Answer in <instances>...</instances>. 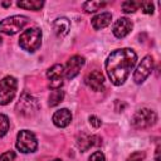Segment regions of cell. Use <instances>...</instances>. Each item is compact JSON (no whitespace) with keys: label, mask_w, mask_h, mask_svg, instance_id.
<instances>
[{"label":"cell","mask_w":161,"mask_h":161,"mask_svg":"<svg viewBox=\"0 0 161 161\" xmlns=\"http://www.w3.org/2000/svg\"><path fill=\"white\" fill-rule=\"evenodd\" d=\"M137 62V54L131 48L113 50L106 59V72L114 86H122Z\"/></svg>","instance_id":"6da1fadb"},{"label":"cell","mask_w":161,"mask_h":161,"mask_svg":"<svg viewBox=\"0 0 161 161\" xmlns=\"http://www.w3.org/2000/svg\"><path fill=\"white\" fill-rule=\"evenodd\" d=\"M42 36H43V34L39 28H29L20 34L19 45L24 50H26L29 53H34L35 50L39 49V47L42 44Z\"/></svg>","instance_id":"7a4b0ae2"},{"label":"cell","mask_w":161,"mask_h":161,"mask_svg":"<svg viewBox=\"0 0 161 161\" xmlns=\"http://www.w3.org/2000/svg\"><path fill=\"white\" fill-rule=\"evenodd\" d=\"M29 23V18L25 15H13L5 18L0 21V33L6 35H14L24 29V26Z\"/></svg>","instance_id":"3957f363"},{"label":"cell","mask_w":161,"mask_h":161,"mask_svg":"<svg viewBox=\"0 0 161 161\" xmlns=\"http://www.w3.org/2000/svg\"><path fill=\"white\" fill-rule=\"evenodd\" d=\"M18 88V80L13 75H6L0 80V104L6 106L9 104L15 94Z\"/></svg>","instance_id":"277c9868"},{"label":"cell","mask_w":161,"mask_h":161,"mask_svg":"<svg viewBox=\"0 0 161 161\" xmlns=\"http://www.w3.org/2000/svg\"><path fill=\"white\" fill-rule=\"evenodd\" d=\"M16 148L23 153L35 152L38 148V140L35 135L28 130H21L16 136Z\"/></svg>","instance_id":"5b68a950"},{"label":"cell","mask_w":161,"mask_h":161,"mask_svg":"<svg viewBox=\"0 0 161 161\" xmlns=\"http://www.w3.org/2000/svg\"><path fill=\"white\" fill-rule=\"evenodd\" d=\"M157 121V114L155 111L148 109V108H141L138 111H136V113L133 114L131 123L135 128H147L151 127L156 123Z\"/></svg>","instance_id":"8992f818"},{"label":"cell","mask_w":161,"mask_h":161,"mask_svg":"<svg viewBox=\"0 0 161 161\" xmlns=\"http://www.w3.org/2000/svg\"><path fill=\"white\" fill-rule=\"evenodd\" d=\"M153 69V58L151 55H146L142 58V60L140 62V64L137 65L135 73H133V80L136 84H141L143 83L147 77L151 74Z\"/></svg>","instance_id":"52a82bcc"},{"label":"cell","mask_w":161,"mask_h":161,"mask_svg":"<svg viewBox=\"0 0 161 161\" xmlns=\"http://www.w3.org/2000/svg\"><path fill=\"white\" fill-rule=\"evenodd\" d=\"M64 67L62 64H54L47 72V78L49 80V87L52 89H58L63 86Z\"/></svg>","instance_id":"ba28073f"},{"label":"cell","mask_w":161,"mask_h":161,"mask_svg":"<svg viewBox=\"0 0 161 161\" xmlns=\"http://www.w3.org/2000/svg\"><path fill=\"white\" fill-rule=\"evenodd\" d=\"M84 65V58L80 55H73L68 59L65 67H64V77L67 79H73L75 78L79 72L80 68Z\"/></svg>","instance_id":"9c48e42d"},{"label":"cell","mask_w":161,"mask_h":161,"mask_svg":"<svg viewBox=\"0 0 161 161\" xmlns=\"http://www.w3.org/2000/svg\"><path fill=\"white\" fill-rule=\"evenodd\" d=\"M16 108H18V111L20 113L29 116V114H33L38 109V102L30 94L23 93L20 99H19V102H18V104H16Z\"/></svg>","instance_id":"30bf717a"},{"label":"cell","mask_w":161,"mask_h":161,"mask_svg":"<svg viewBox=\"0 0 161 161\" xmlns=\"http://www.w3.org/2000/svg\"><path fill=\"white\" fill-rule=\"evenodd\" d=\"M132 28H133V24L128 18H119L113 24L112 33L116 38L121 39V38H125L126 35H128L130 31L132 30Z\"/></svg>","instance_id":"8fae6325"},{"label":"cell","mask_w":161,"mask_h":161,"mask_svg":"<svg viewBox=\"0 0 161 161\" xmlns=\"http://www.w3.org/2000/svg\"><path fill=\"white\" fill-rule=\"evenodd\" d=\"M86 84L94 92L103 91L104 88V77L99 70H92L86 75Z\"/></svg>","instance_id":"7c38bea8"},{"label":"cell","mask_w":161,"mask_h":161,"mask_svg":"<svg viewBox=\"0 0 161 161\" xmlns=\"http://www.w3.org/2000/svg\"><path fill=\"white\" fill-rule=\"evenodd\" d=\"M52 121L57 127L64 128L72 122V112L68 108L58 109V111L54 112V114L52 117Z\"/></svg>","instance_id":"4fadbf2b"},{"label":"cell","mask_w":161,"mask_h":161,"mask_svg":"<svg viewBox=\"0 0 161 161\" xmlns=\"http://www.w3.org/2000/svg\"><path fill=\"white\" fill-rule=\"evenodd\" d=\"M53 30L55 33V35L58 38H63L65 36L69 30H70V21L69 19L62 16V18H57L53 23Z\"/></svg>","instance_id":"5bb4252c"},{"label":"cell","mask_w":161,"mask_h":161,"mask_svg":"<svg viewBox=\"0 0 161 161\" xmlns=\"http://www.w3.org/2000/svg\"><path fill=\"white\" fill-rule=\"evenodd\" d=\"M111 20H112V14L108 11H104V13H101V14L93 16L91 20V24L96 30H99V29L108 26L111 24Z\"/></svg>","instance_id":"9a60e30c"},{"label":"cell","mask_w":161,"mask_h":161,"mask_svg":"<svg viewBox=\"0 0 161 161\" xmlns=\"http://www.w3.org/2000/svg\"><path fill=\"white\" fill-rule=\"evenodd\" d=\"M96 140H98L96 136H89V135H86V133H82L79 137H78V141H77V145L79 147V150L82 152L87 151L89 147L94 146V145H98V142H96Z\"/></svg>","instance_id":"2e32d148"},{"label":"cell","mask_w":161,"mask_h":161,"mask_svg":"<svg viewBox=\"0 0 161 161\" xmlns=\"http://www.w3.org/2000/svg\"><path fill=\"white\" fill-rule=\"evenodd\" d=\"M16 5L21 9H25V10L38 11L43 8L44 1H42V0H23V1H18Z\"/></svg>","instance_id":"e0dca14e"},{"label":"cell","mask_w":161,"mask_h":161,"mask_svg":"<svg viewBox=\"0 0 161 161\" xmlns=\"http://www.w3.org/2000/svg\"><path fill=\"white\" fill-rule=\"evenodd\" d=\"M64 98V92L58 88V89H52L50 94H49V106L50 107H55L58 106L60 102H63Z\"/></svg>","instance_id":"ac0fdd59"},{"label":"cell","mask_w":161,"mask_h":161,"mask_svg":"<svg viewBox=\"0 0 161 161\" xmlns=\"http://www.w3.org/2000/svg\"><path fill=\"white\" fill-rule=\"evenodd\" d=\"M107 5V3L103 1H86L83 3V10L86 13H94L102 8H104Z\"/></svg>","instance_id":"d6986e66"},{"label":"cell","mask_w":161,"mask_h":161,"mask_svg":"<svg viewBox=\"0 0 161 161\" xmlns=\"http://www.w3.org/2000/svg\"><path fill=\"white\" fill-rule=\"evenodd\" d=\"M140 5H141L140 1H131V0L123 1V3H122V10H123V13H126V14L135 13V11L140 8Z\"/></svg>","instance_id":"ffe728a7"},{"label":"cell","mask_w":161,"mask_h":161,"mask_svg":"<svg viewBox=\"0 0 161 161\" xmlns=\"http://www.w3.org/2000/svg\"><path fill=\"white\" fill-rule=\"evenodd\" d=\"M9 127H10V122H9L8 116L0 113V138H3L8 133Z\"/></svg>","instance_id":"44dd1931"},{"label":"cell","mask_w":161,"mask_h":161,"mask_svg":"<svg viewBox=\"0 0 161 161\" xmlns=\"http://www.w3.org/2000/svg\"><path fill=\"white\" fill-rule=\"evenodd\" d=\"M15 152L9 150V151H5L4 153L0 155V161H14L15 160Z\"/></svg>","instance_id":"7402d4cb"},{"label":"cell","mask_w":161,"mask_h":161,"mask_svg":"<svg viewBox=\"0 0 161 161\" xmlns=\"http://www.w3.org/2000/svg\"><path fill=\"white\" fill-rule=\"evenodd\" d=\"M140 8L142 9V11L145 14H152L153 13V4L150 3V1H145V3H141Z\"/></svg>","instance_id":"603a6c76"},{"label":"cell","mask_w":161,"mask_h":161,"mask_svg":"<svg viewBox=\"0 0 161 161\" xmlns=\"http://www.w3.org/2000/svg\"><path fill=\"white\" fill-rule=\"evenodd\" d=\"M143 158H145V153L141 151H137V152L131 153L130 157L127 158V161H143Z\"/></svg>","instance_id":"cb8c5ba5"},{"label":"cell","mask_w":161,"mask_h":161,"mask_svg":"<svg viewBox=\"0 0 161 161\" xmlns=\"http://www.w3.org/2000/svg\"><path fill=\"white\" fill-rule=\"evenodd\" d=\"M89 161H106V158H104V155L101 151H94L89 156Z\"/></svg>","instance_id":"d4e9b609"},{"label":"cell","mask_w":161,"mask_h":161,"mask_svg":"<svg viewBox=\"0 0 161 161\" xmlns=\"http://www.w3.org/2000/svg\"><path fill=\"white\" fill-rule=\"evenodd\" d=\"M89 123H91L94 128H98V127L102 125V121H101L98 117H96V116H89Z\"/></svg>","instance_id":"484cf974"},{"label":"cell","mask_w":161,"mask_h":161,"mask_svg":"<svg viewBox=\"0 0 161 161\" xmlns=\"http://www.w3.org/2000/svg\"><path fill=\"white\" fill-rule=\"evenodd\" d=\"M155 160L156 161H160V146L156 147V155H155Z\"/></svg>","instance_id":"4316f807"},{"label":"cell","mask_w":161,"mask_h":161,"mask_svg":"<svg viewBox=\"0 0 161 161\" xmlns=\"http://www.w3.org/2000/svg\"><path fill=\"white\" fill-rule=\"evenodd\" d=\"M1 5H3V6H10L11 3H10V1H8V3H1Z\"/></svg>","instance_id":"83f0119b"},{"label":"cell","mask_w":161,"mask_h":161,"mask_svg":"<svg viewBox=\"0 0 161 161\" xmlns=\"http://www.w3.org/2000/svg\"><path fill=\"white\" fill-rule=\"evenodd\" d=\"M52 161H62V160H59V158H55V160H52Z\"/></svg>","instance_id":"f1b7e54d"}]
</instances>
